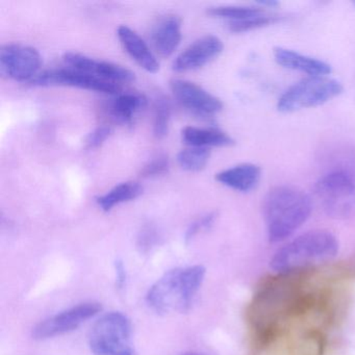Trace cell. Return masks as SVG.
<instances>
[{"label": "cell", "instance_id": "6da1fadb", "mask_svg": "<svg viewBox=\"0 0 355 355\" xmlns=\"http://www.w3.org/2000/svg\"><path fill=\"white\" fill-rule=\"evenodd\" d=\"M311 211L313 200L298 187L282 184L268 191L263 216L270 242H282L292 236L309 220Z\"/></svg>", "mask_w": 355, "mask_h": 355}, {"label": "cell", "instance_id": "7a4b0ae2", "mask_svg": "<svg viewBox=\"0 0 355 355\" xmlns=\"http://www.w3.org/2000/svg\"><path fill=\"white\" fill-rule=\"evenodd\" d=\"M205 268L195 265L166 272L149 288L146 302L155 313H186L192 306L205 277Z\"/></svg>", "mask_w": 355, "mask_h": 355}, {"label": "cell", "instance_id": "3957f363", "mask_svg": "<svg viewBox=\"0 0 355 355\" xmlns=\"http://www.w3.org/2000/svg\"><path fill=\"white\" fill-rule=\"evenodd\" d=\"M340 244L328 230H311L293 239L279 249L270 261L272 269L290 272L331 261L336 257Z\"/></svg>", "mask_w": 355, "mask_h": 355}, {"label": "cell", "instance_id": "277c9868", "mask_svg": "<svg viewBox=\"0 0 355 355\" xmlns=\"http://www.w3.org/2000/svg\"><path fill=\"white\" fill-rule=\"evenodd\" d=\"M343 91V85L330 76H306L282 93L277 110L288 114L319 107L340 96Z\"/></svg>", "mask_w": 355, "mask_h": 355}, {"label": "cell", "instance_id": "5b68a950", "mask_svg": "<svg viewBox=\"0 0 355 355\" xmlns=\"http://www.w3.org/2000/svg\"><path fill=\"white\" fill-rule=\"evenodd\" d=\"M132 323L124 313L112 311L101 315L89 334L94 355H138L130 344Z\"/></svg>", "mask_w": 355, "mask_h": 355}, {"label": "cell", "instance_id": "8992f818", "mask_svg": "<svg viewBox=\"0 0 355 355\" xmlns=\"http://www.w3.org/2000/svg\"><path fill=\"white\" fill-rule=\"evenodd\" d=\"M315 198L334 219L355 217V182L338 174L323 173L313 187Z\"/></svg>", "mask_w": 355, "mask_h": 355}, {"label": "cell", "instance_id": "52a82bcc", "mask_svg": "<svg viewBox=\"0 0 355 355\" xmlns=\"http://www.w3.org/2000/svg\"><path fill=\"white\" fill-rule=\"evenodd\" d=\"M42 66L36 49L28 45L7 44L0 49V73L16 82H32Z\"/></svg>", "mask_w": 355, "mask_h": 355}, {"label": "cell", "instance_id": "ba28073f", "mask_svg": "<svg viewBox=\"0 0 355 355\" xmlns=\"http://www.w3.org/2000/svg\"><path fill=\"white\" fill-rule=\"evenodd\" d=\"M34 86L51 87L65 86L83 90L94 91L105 94L118 95L121 91V85L107 82L92 74L84 73L78 70L66 68V69H51L40 72L31 82Z\"/></svg>", "mask_w": 355, "mask_h": 355}, {"label": "cell", "instance_id": "9c48e42d", "mask_svg": "<svg viewBox=\"0 0 355 355\" xmlns=\"http://www.w3.org/2000/svg\"><path fill=\"white\" fill-rule=\"evenodd\" d=\"M101 309L103 306L98 302L80 303L37 324L33 329V336L36 340H47L73 331L87 320L101 313Z\"/></svg>", "mask_w": 355, "mask_h": 355}, {"label": "cell", "instance_id": "30bf717a", "mask_svg": "<svg viewBox=\"0 0 355 355\" xmlns=\"http://www.w3.org/2000/svg\"><path fill=\"white\" fill-rule=\"evenodd\" d=\"M170 89L178 103L194 115L214 117L223 110V103L218 97L195 83L175 78L170 82Z\"/></svg>", "mask_w": 355, "mask_h": 355}, {"label": "cell", "instance_id": "8fae6325", "mask_svg": "<svg viewBox=\"0 0 355 355\" xmlns=\"http://www.w3.org/2000/svg\"><path fill=\"white\" fill-rule=\"evenodd\" d=\"M223 49V42L217 36L207 35L201 37L176 57L172 69L176 72H188L205 67L217 59Z\"/></svg>", "mask_w": 355, "mask_h": 355}, {"label": "cell", "instance_id": "7c38bea8", "mask_svg": "<svg viewBox=\"0 0 355 355\" xmlns=\"http://www.w3.org/2000/svg\"><path fill=\"white\" fill-rule=\"evenodd\" d=\"M63 59L66 65L69 66L71 69L92 74L107 82L121 85L132 83L136 80L134 72L123 66L111 63V62L97 61L82 53L70 51L64 55Z\"/></svg>", "mask_w": 355, "mask_h": 355}, {"label": "cell", "instance_id": "4fadbf2b", "mask_svg": "<svg viewBox=\"0 0 355 355\" xmlns=\"http://www.w3.org/2000/svg\"><path fill=\"white\" fill-rule=\"evenodd\" d=\"M182 19L176 15L159 18L150 31L153 51L162 58H168L175 53L182 42Z\"/></svg>", "mask_w": 355, "mask_h": 355}, {"label": "cell", "instance_id": "5bb4252c", "mask_svg": "<svg viewBox=\"0 0 355 355\" xmlns=\"http://www.w3.org/2000/svg\"><path fill=\"white\" fill-rule=\"evenodd\" d=\"M273 57L278 65L286 69L301 72L306 76H329L331 66L318 58L303 55L294 49L278 46L273 49Z\"/></svg>", "mask_w": 355, "mask_h": 355}, {"label": "cell", "instance_id": "9a60e30c", "mask_svg": "<svg viewBox=\"0 0 355 355\" xmlns=\"http://www.w3.org/2000/svg\"><path fill=\"white\" fill-rule=\"evenodd\" d=\"M117 36L124 51L128 55L149 73H157L159 70L155 51L132 28L126 26H120L117 30Z\"/></svg>", "mask_w": 355, "mask_h": 355}, {"label": "cell", "instance_id": "2e32d148", "mask_svg": "<svg viewBox=\"0 0 355 355\" xmlns=\"http://www.w3.org/2000/svg\"><path fill=\"white\" fill-rule=\"evenodd\" d=\"M216 180L223 186L236 191L248 193L259 186L261 180V169L252 163H242L222 170L216 174Z\"/></svg>", "mask_w": 355, "mask_h": 355}, {"label": "cell", "instance_id": "e0dca14e", "mask_svg": "<svg viewBox=\"0 0 355 355\" xmlns=\"http://www.w3.org/2000/svg\"><path fill=\"white\" fill-rule=\"evenodd\" d=\"M324 173L338 174L355 182V147L336 144L324 149L320 157Z\"/></svg>", "mask_w": 355, "mask_h": 355}, {"label": "cell", "instance_id": "ac0fdd59", "mask_svg": "<svg viewBox=\"0 0 355 355\" xmlns=\"http://www.w3.org/2000/svg\"><path fill=\"white\" fill-rule=\"evenodd\" d=\"M182 140L189 147L211 148V147H230L234 140L222 130L216 128H195L186 126L182 130Z\"/></svg>", "mask_w": 355, "mask_h": 355}, {"label": "cell", "instance_id": "d6986e66", "mask_svg": "<svg viewBox=\"0 0 355 355\" xmlns=\"http://www.w3.org/2000/svg\"><path fill=\"white\" fill-rule=\"evenodd\" d=\"M147 105L144 95L139 93L118 94L109 105V114L112 119L119 124H132L139 112Z\"/></svg>", "mask_w": 355, "mask_h": 355}, {"label": "cell", "instance_id": "ffe728a7", "mask_svg": "<svg viewBox=\"0 0 355 355\" xmlns=\"http://www.w3.org/2000/svg\"><path fill=\"white\" fill-rule=\"evenodd\" d=\"M143 194V187L137 182H125L117 184L105 194L96 198L97 205L107 213L111 211L116 205L130 202L139 198Z\"/></svg>", "mask_w": 355, "mask_h": 355}, {"label": "cell", "instance_id": "44dd1931", "mask_svg": "<svg viewBox=\"0 0 355 355\" xmlns=\"http://www.w3.org/2000/svg\"><path fill=\"white\" fill-rule=\"evenodd\" d=\"M263 12L266 10L259 7L257 3L253 6H218L207 10L209 16L227 20L228 24L245 21Z\"/></svg>", "mask_w": 355, "mask_h": 355}, {"label": "cell", "instance_id": "7402d4cb", "mask_svg": "<svg viewBox=\"0 0 355 355\" xmlns=\"http://www.w3.org/2000/svg\"><path fill=\"white\" fill-rule=\"evenodd\" d=\"M211 157V149L188 147L178 155V163L189 172H199L207 167Z\"/></svg>", "mask_w": 355, "mask_h": 355}, {"label": "cell", "instance_id": "603a6c76", "mask_svg": "<svg viewBox=\"0 0 355 355\" xmlns=\"http://www.w3.org/2000/svg\"><path fill=\"white\" fill-rule=\"evenodd\" d=\"M171 119V105L165 97H159L155 105L153 114V134L157 139L165 138L169 132Z\"/></svg>", "mask_w": 355, "mask_h": 355}, {"label": "cell", "instance_id": "cb8c5ba5", "mask_svg": "<svg viewBox=\"0 0 355 355\" xmlns=\"http://www.w3.org/2000/svg\"><path fill=\"white\" fill-rule=\"evenodd\" d=\"M278 19H279L278 16L269 14L268 11H266L259 14V15L250 18V19L245 20V21L228 24V28H230V32L236 33V34H243V33L252 32V31L259 30V28L275 24Z\"/></svg>", "mask_w": 355, "mask_h": 355}, {"label": "cell", "instance_id": "d4e9b609", "mask_svg": "<svg viewBox=\"0 0 355 355\" xmlns=\"http://www.w3.org/2000/svg\"><path fill=\"white\" fill-rule=\"evenodd\" d=\"M168 170H169V159L166 155H159L143 167L141 174L143 178H155V176L164 175L167 173Z\"/></svg>", "mask_w": 355, "mask_h": 355}, {"label": "cell", "instance_id": "484cf974", "mask_svg": "<svg viewBox=\"0 0 355 355\" xmlns=\"http://www.w3.org/2000/svg\"><path fill=\"white\" fill-rule=\"evenodd\" d=\"M216 214L209 213L207 215L203 216V217L199 218L196 221L193 222L188 230H187L186 234H184V241L187 243L191 242L199 232H203V230H209L214 222H215Z\"/></svg>", "mask_w": 355, "mask_h": 355}, {"label": "cell", "instance_id": "4316f807", "mask_svg": "<svg viewBox=\"0 0 355 355\" xmlns=\"http://www.w3.org/2000/svg\"><path fill=\"white\" fill-rule=\"evenodd\" d=\"M112 132L113 130L110 126H99L87 137V146L89 148H97L101 146L111 137Z\"/></svg>", "mask_w": 355, "mask_h": 355}, {"label": "cell", "instance_id": "83f0119b", "mask_svg": "<svg viewBox=\"0 0 355 355\" xmlns=\"http://www.w3.org/2000/svg\"><path fill=\"white\" fill-rule=\"evenodd\" d=\"M157 242V234L155 228L147 226L141 232L138 239V247L141 252H148Z\"/></svg>", "mask_w": 355, "mask_h": 355}, {"label": "cell", "instance_id": "f1b7e54d", "mask_svg": "<svg viewBox=\"0 0 355 355\" xmlns=\"http://www.w3.org/2000/svg\"><path fill=\"white\" fill-rule=\"evenodd\" d=\"M115 275L116 286L121 290V288L125 286L128 273H126L125 266H124L123 261H119V259L115 261Z\"/></svg>", "mask_w": 355, "mask_h": 355}, {"label": "cell", "instance_id": "f546056e", "mask_svg": "<svg viewBox=\"0 0 355 355\" xmlns=\"http://www.w3.org/2000/svg\"><path fill=\"white\" fill-rule=\"evenodd\" d=\"M184 355H203V354H199V353H188V354H184Z\"/></svg>", "mask_w": 355, "mask_h": 355}]
</instances>
